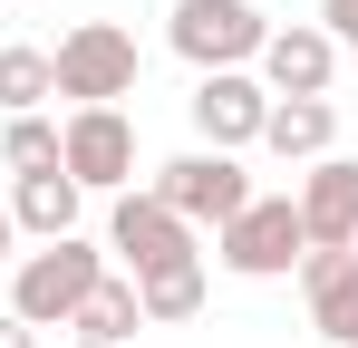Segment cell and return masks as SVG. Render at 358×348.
I'll list each match as a JSON object with an SVG mask.
<instances>
[{"label": "cell", "mask_w": 358, "mask_h": 348, "mask_svg": "<svg viewBox=\"0 0 358 348\" xmlns=\"http://www.w3.org/2000/svg\"><path fill=\"white\" fill-rule=\"evenodd\" d=\"M300 232H310V252H349L358 242V155H320V165L300 174Z\"/></svg>", "instance_id": "10"}, {"label": "cell", "mask_w": 358, "mask_h": 348, "mask_svg": "<svg viewBox=\"0 0 358 348\" xmlns=\"http://www.w3.org/2000/svg\"><path fill=\"white\" fill-rule=\"evenodd\" d=\"M97 281H107V252H97L87 232H59V242H39V252L10 261V310H20L29 329H68L78 300H87Z\"/></svg>", "instance_id": "1"}, {"label": "cell", "mask_w": 358, "mask_h": 348, "mask_svg": "<svg viewBox=\"0 0 358 348\" xmlns=\"http://www.w3.org/2000/svg\"><path fill=\"white\" fill-rule=\"evenodd\" d=\"M300 252H310V232H300V203H291V194H252L233 223L213 232V261H223L233 281H291Z\"/></svg>", "instance_id": "2"}, {"label": "cell", "mask_w": 358, "mask_h": 348, "mask_svg": "<svg viewBox=\"0 0 358 348\" xmlns=\"http://www.w3.org/2000/svg\"><path fill=\"white\" fill-rule=\"evenodd\" d=\"M349 252H358V242H349Z\"/></svg>", "instance_id": "22"}, {"label": "cell", "mask_w": 358, "mask_h": 348, "mask_svg": "<svg viewBox=\"0 0 358 348\" xmlns=\"http://www.w3.org/2000/svg\"><path fill=\"white\" fill-rule=\"evenodd\" d=\"M68 348H107V339H68Z\"/></svg>", "instance_id": "21"}, {"label": "cell", "mask_w": 358, "mask_h": 348, "mask_svg": "<svg viewBox=\"0 0 358 348\" xmlns=\"http://www.w3.org/2000/svg\"><path fill=\"white\" fill-rule=\"evenodd\" d=\"M49 68H59V97H78V107H117V97H136V29H117V20H78V29H59Z\"/></svg>", "instance_id": "3"}, {"label": "cell", "mask_w": 358, "mask_h": 348, "mask_svg": "<svg viewBox=\"0 0 358 348\" xmlns=\"http://www.w3.org/2000/svg\"><path fill=\"white\" fill-rule=\"evenodd\" d=\"M0 165L10 174H49L59 165V126H49V116H10V126H0Z\"/></svg>", "instance_id": "17"}, {"label": "cell", "mask_w": 358, "mask_h": 348, "mask_svg": "<svg viewBox=\"0 0 358 348\" xmlns=\"http://www.w3.org/2000/svg\"><path fill=\"white\" fill-rule=\"evenodd\" d=\"M0 348H39V329H29L20 310H0Z\"/></svg>", "instance_id": "19"}, {"label": "cell", "mask_w": 358, "mask_h": 348, "mask_svg": "<svg viewBox=\"0 0 358 348\" xmlns=\"http://www.w3.org/2000/svg\"><path fill=\"white\" fill-rule=\"evenodd\" d=\"M262 87L271 97H329V78H339V39L320 29V20H291V29H271L262 39Z\"/></svg>", "instance_id": "9"}, {"label": "cell", "mask_w": 358, "mask_h": 348, "mask_svg": "<svg viewBox=\"0 0 358 348\" xmlns=\"http://www.w3.org/2000/svg\"><path fill=\"white\" fill-rule=\"evenodd\" d=\"M165 39H175L184 68H252L262 39H271V20H262L252 0H175Z\"/></svg>", "instance_id": "5"}, {"label": "cell", "mask_w": 358, "mask_h": 348, "mask_svg": "<svg viewBox=\"0 0 358 348\" xmlns=\"http://www.w3.org/2000/svg\"><path fill=\"white\" fill-rule=\"evenodd\" d=\"M300 300H310V329L320 339H358V252H300Z\"/></svg>", "instance_id": "11"}, {"label": "cell", "mask_w": 358, "mask_h": 348, "mask_svg": "<svg viewBox=\"0 0 358 348\" xmlns=\"http://www.w3.org/2000/svg\"><path fill=\"white\" fill-rule=\"evenodd\" d=\"M349 348H358V339H349Z\"/></svg>", "instance_id": "23"}, {"label": "cell", "mask_w": 358, "mask_h": 348, "mask_svg": "<svg viewBox=\"0 0 358 348\" xmlns=\"http://www.w3.org/2000/svg\"><path fill=\"white\" fill-rule=\"evenodd\" d=\"M10 242H20V232H10V203H0V261H20V252H10Z\"/></svg>", "instance_id": "20"}, {"label": "cell", "mask_w": 358, "mask_h": 348, "mask_svg": "<svg viewBox=\"0 0 358 348\" xmlns=\"http://www.w3.org/2000/svg\"><path fill=\"white\" fill-rule=\"evenodd\" d=\"M145 194H155V203H175L194 232H203V223L223 232L242 203H252V174H242V155H223V145H194V155H175V165H155Z\"/></svg>", "instance_id": "6"}, {"label": "cell", "mask_w": 358, "mask_h": 348, "mask_svg": "<svg viewBox=\"0 0 358 348\" xmlns=\"http://www.w3.org/2000/svg\"><path fill=\"white\" fill-rule=\"evenodd\" d=\"M320 29H329L339 49H358V0H320Z\"/></svg>", "instance_id": "18"}, {"label": "cell", "mask_w": 358, "mask_h": 348, "mask_svg": "<svg viewBox=\"0 0 358 348\" xmlns=\"http://www.w3.org/2000/svg\"><path fill=\"white\" fill-rule=\"evenodd\" d=\"M184 107H194V136H203V145H223V155H242V145H262V116H271V87H262L252 68H203Z\"/></svg>", "instance_id": "8"}, {"label": "cell", "mask_w": 358, "mask_h": 348, "mask_svg": "<svg viewBox=\"0 0 358 348\" xmlns=\"http://www.w3.org/2000/svg\"><path fill=\"white\" fill-rule=\"evenodd\" d=\"M78 184H68V165H49V174H20L10 184V232H39V242H59V232H78Z\"/></svg>", "instance_id": "13"}, {"label": "cell", "mask_w": 358, "mask_h": 348, "mask_svg": "<svg viewBox=\"0 0 358 348\" xmlns=\"http://www.w3.org/2000/svg\"><path fill=\"white\" fill-rule=\"evenodd\" d=\"M49 97H59L49 49H0V116H39Z\"/></svg>", "instance_id": "15"}, {"label": "cell", "mask_w": 358, "mask_h": 348, "mask_svg": "<svg viewBox=\"0 0 358 348\" xmlns=\"http://www.w3.org/2000/svg\"><path fill=\"white\" fill-rule=\"evenodd\" d=\"M107 261H126V281H155L175 261H203V252H194V223H184L175 203H155V194L126 184L117 213H107Z\"/></svg>", "instance_id": "4"}, {"label": "cell", "mask_w": 358, "mask_h": 348, "mask_svg": "<svg viewBox=\"0 0 358 348\" xmlns=\"http://www.w3.org/2000/svg\"><path fill=\"white\" fill-rule=\"evenodd\" d=\"M136 300H145V329H175V319H194V310H203V261H175V271L136 281Z\"/></svg>", "instance_id": "16"}, {"label": "cell", "mask_w": 358, "mask_h": 348, "mask_svg": "<svg viewBox=\"0 0 358 348\" xmlns=\"http://www.w3.org/2000/svg\"><path fill=\"white\" fill-rule=\"evenodd\" d=\"M68 329H78V339H107V348H126L136 329H145V300H136V281H126V271H107V281L78 300V319H68Z\"/></svg>", "instance_id": "14"}, {"label": "cell", "mask_w": 358, "mask_h": 348, "mask_svg": "<svg viewBox=\"0 0 358 348\" xmlns=\"http://www.w3.org/2000/svg\"><path fill=\"white\" fill-rule=\"evenodd\" d=\"M329 136H339V107H329V97H271V116H262V145H271L281 165H320Z\"/></svg>", "instance_id": "12"}, {"label": "cell", "mask_w": 358, "mask_h": 348, "mask_svg": "<svg viewBox=\"0 0 358 348\" xmlns=\"http://www.w3.org/2000/svg\"><path fill=\"white\" fill-rule=\"evenodd\" d=\"M59 165H68L78 194H126V174H136V126H126V107H68Z\"/></svg>", "instance_id": "7"}]
</instances>
